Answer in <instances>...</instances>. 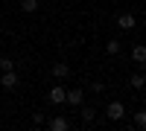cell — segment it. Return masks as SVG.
Wrapping results in <instances>:
<instances>
[{
	"label": "cell",
	"mask_w": 146,
	"mask_h": 131,
	"mask_svg": "<svg viewBox=\"0 0 146 131\" xmlns=\"http://www.w3.org/2000/svg\"><path fill=\"white\" fill-rule=\"evenodd\" d=\"M0 70H3V73H6V70H15V61H12V58H0Z\"/></svg>",
	"instance_id": "obj_15"
},
{
	"label": "cell",
	"mask_w": 146,
	"mask_h": 131,
	"mask_svg": "<svg viewBox=\"0 0 146 131\" xmlns=\"http://www.w3.org/2000/svg\"><path fill=\"white\" fill-rule=\"evenodd\" d=\"M47 131H70V122H67V117L62 114H53V117H47Z\"/></svg>",
	"instance_id": "obj_3"
},
{
	"label": "cell",
	"mask_w": 146,
	"mask_h": 131,
	"mask_svg": "<svg viewBox=\"0 0 146 131\" xmlns=\"http://www.w3.org/2000/svg\"><path fill=\"white\" fill-rule=\"evenodd\" d=\"M120 50H123V44H120L117 38H111V41H105V53H108V55H120Z\"/></svg>",
	"instance_id": "obj_11"
},
{
	"label": "cell",
	"mask_w": 146,
	"mask_h": 131,
	"mask_svg": "<svg viewBox=\"0 0 146 131\" xmlns=\"http://www.w3.org/2000/svg\"><path fill=\"white\" fill-rule=\"evenodd\" d=\"M126 131H137V128H135V125H126Z\"/></svg>",
	"instance_id": "obj_18"
},
{
	"label": "cell",
	"mask_w": 146,
	"mask_h": 131,
	"mask_svg": "<svg viewBox=\"0 0 146 131\" xmlns=\"http://www.w3.org/2000/svg\"><path fill=\"white\" fill-rule=\"evenodd\" d=\"M82 122H94L96 120V108H91V105H82Z\"/></svg>",
	"instance_id": "obj_10"
},
{
	"label": "cell",
	"mask_w": 146,
	"mask_h": 131,
	"mask_svg": "<svg viewBox=\"0 0 146 131\" xmlns=\"http://www.w3.org/2000/svg\"><path fill=\"white\" fill-rule=\"evenodd\" d=\"M29 131H44V128H41V125H32V128H29Z\"/></svg>",
	"instance_id": "obj_17"
},
{
	"label": "cell",
	"mask_w": 146,
	"mask_h": 131,
	"mask_svg": "<svg viewBox=\"0 0 146 131\" xmlns=\"http://www.w3.org/2000/svg\"><path fill=\"white\" fill-rule=\"evenodd\" d=\"M79 131H85V128H79Z\"/></svg>",
	"instance_id": "obj_20"
},
{
	"label": "cell",
	"mask_w": 146,
	"mask_h": 131,
	"mask_svg": "<svg viewBox=\"0 0 146 131\" xmlns=\"http://www.w3.org/2000/svg\"><path fill=\"white\" fill-rule=\"evenodd\" d=\"M135 26H137V18L131 15V12H120V15H117V29L129 32V29H135Z\"/></svg>",
	"instance_id": "obj_4"
},
{
	"label": "cell",
	"mask_w": 146,
	"mask_h": 131,
	"mask_svg": "<svg viewBox=\"0 0 146 131\" xmlns=\"http://www.w3.org/2000/svg\"><path fill=\"white\" fill-rule=\"evenodd\" d=\"M64 96H67V88L62 85V82H56V85L47 90V102L50 105H64Z\"/></svg>",
	"instance_id": "obj_2"
},
{
	"label": "cell",
	"mask_w": 146,
	"mask_h": 131,
	"mask_svg": "<svg viewBox=\"0 0 146 131\" xmlns=\"http://www.w3.org/2000/svg\"><path fill=\"white\" fill-rule=\"evenodd\" d=\"M0 88H6V90H15L18 88V73H15V70L0 73Z\"/></svg>",
	"instance_id": "obj_6"
},
{
	"label": "cell",
	"mask_w": 146,
	"mask_h": 131,
	"mask_svg": "<svg viewBox=\"0 0 146 131\" xmlns=\"http://www.w3.org/2000/svg\"><path fill=\"white\" fill-rule=\"evenodd\" d=\"M146 85V76H143V70H135V73L129 76V88H135V90H143Z\"/></svg>",
	"instance_id": "obj_8"
},
{
	"label": "cell",
	"mask_w": 146,
	"mask_h": 131,
	"mask_svg": "<svg viewBox=\"0 0 146 131\" xmlns=\"http://www.w3.org/2000/svg\"><path fill=\"white\" fill-rule=\"evenodd\" d=\"M38 6H41V0H21V9L27 12V15H32V12H38Z\"/></svg>",
	"instance_id": "obj_12"
},
{
	"label": "cell",
	"mask_w": 146,
	"mask_h": 131,
	"mask_svg": "<svg viewBox=\"0 0 146 131\" xmlns=\"http://www.w3.org/2000/svg\"><path fill=\"white\" fill-rule=\"evenodd\" d=\"M50 73H53V79H56V82H64V79L70 76V67H67L64 61H56V64L50 67Z\"/></svg>",
	"instance_id": "obj_7"
},
{
	"label": "cell",
	"mask_w": 146,
	"mask_h": 131,
	"mask_svg": "<svg viewBox=\"0 0 146 131\" xmlns=\"http://www.w3.org/2000/svg\"><path fill=\"white\" fill-rule=\"evenodd\" d=\"M131 61H135V64H143L146 61V47L143 44H135V50H131Z\"/></svg>",
	"instance_id": "obj_9"
},
{
	"label": "cell",
	"mask_w": 146,
	"mask_h": 131,
	"mask_svg": "<svg viewBox=\"0 0 146 131\" xmlns=\"http://www.w3.org/2000/svg\"><path fill=\"white\" fill-rule=\"evenodd\" d=\"M64 102H67V105H73V108H82V105H85V90H82V88H76V90H70V88H67Z\"/></svg>",
	"instance_id": "obj_5"
},
{
	"label": "cell",
	"mask_w": 146,
	"mask_h": 131,
	"mask_svg": "<svg viewBox=\"0 0 146 131\" xmlns=\"http://www.w3.org/2000/svg\"><path fill=\"white\" fill-rule=\"evenodd\" d=\"M29 117H32V125H44V122H47V114H44V111H32Z\"/></svg>",
	"instance_id": "obj_14"
},
{
	"label": "cell",
	"mask_w": 146,
	"mask_h": 131,
	"mask_svg": "<svg viewBox=\"0 0 146 131\" xmlns=\"http://www.w3.org/2000/svg\"><path fill=\"white\" fill-rule=\"evenodd\" d=\"M105 117H108L111 122H123V120H126V105L120 102V99L108 102V105H105Z\"/></svg>",
	"instance_id": "obj_1"
},
{
	"label": "cell",
	"mask_w": 146,
	"mask_h": 131,
	"mask_svg": "<svg viewBox=\"0 0 146 131\" xmlns=\"http://www.w3.org/2000/svg\"><path fill=\"white\" fill-rule=\"evenodd\" d=\"M100 131H111V128H100Z\"/></svg>",
	"instance_id": "obj_19"
},
{
	"label": "cell",
	"mask_w": 146,
	"mask_h": 131,
	"mask_svg": "<svg viewBox=\"0 0 146 131\" xmlns=\"http://www.w3.org/2000/svg\"><path fill=\"white\" fill-rule=\"evenodd\" d=\"M143 125H146V111H143V108H137V111H135V128H137V131H143Z\"/></svg>",
	"instance_id": "obj_13"
},
{
	"label": "cell",
	"mask_w": 146,
	"mask_h": 131,
	"mask_svg": "<svg viewBox=\"0 0 146 131\" xmlns=\"http://www.w3.org/2000/svg\"><path fill=\"white\" fill-rule=\"evenodd\" d=\"M91 90H94V93H102V90H105V85H102V82H94Z\"/></svg>",
	"instance_id": "obj_16"
},
{
	"label": "cell",
	"mask_w": 146,
	"mask_h": 131,
	"mask_svg": "<svg viewBox=\"0 0 146 131\" xmlns=\"http://www.w3.org/2000/svg\"><path fill=\"white\" fill-rule=\"evenodd\" d=\"M0 58H3V55H0Z\"/></svg>",
	"instance_id": "obj_21"
}]
</instances>
